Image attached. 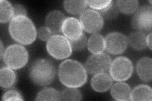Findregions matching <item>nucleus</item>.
I'll list each match as a JSON object with an SVG mask.
<instances>
[{
	"mask_svg": "<svg viewBox=\"0 0 152 101\" xmlns=\"http://www.w3.org/2000/svg\"><path fill=\"white\" fill-rule=\"evenodd\" d=\"M88 4L96 11H99L101 13L106 11L107 9L110 8L112 4L113 1L110 0L107 1H88Z\"/></svg>",
	"mask_w": 152,
	"mask_h": 101,
	"instance_id": "393cba45",
	"label": "nucleus"
},
{
	"mask_svg": "<svg viewBox=\"0 0 152 101\" xmlns=\"http://www.w3.org/2000/svg\"><path fill=\"white\" fill-rule=\"evenodd\" d=\"M88 5V1H65L64 7L65 10L72 15L81 14Z\"/></svg>",
	"mask_w": 152,
	"mask_h": 101,
	"instance_id": "aec40b11",
	"label": "nucleus"
},
{
	"mask_svg": "<svg viewBox=\"0 0 152 101\" xmlns=\"http://www.w3.org/2000/svg\"><path fill=\"white\" fill-rule=\"evenodd\" d=\"M13 17V8L7 0L0 1V22L7 23Z\"/></svg>",
	"mask_w": 152,
	"mask_h": 101,
	"instance_id": "4be33fe9",
	"label": "nucleus"
},
{
	"mask_svg": "<svg viewBox=\"0 0 152 101\" xmlns=\"http://www.w3.org/2000/svg\"><path fill=\"white\" fill-rule=\"evenodd\" d=\"M61 99L63 100H81L83 95L77 88L67 87L61 92Z\"/></svg>",
	"mask_w": 152,
	"mask_h": 101,
	"instance_id": "b1692460",
	"label": "nucleus"
},
{
	"mask_svg": "<svg viewBox=\"0 0 152 101\" xmlns=\"http://www.w3.org/2000/svg\"><path fill=\"white\" fill-rule=\"evenodd\" d=\"M102 14L107 18L112 19L117 16L118 9H117V7L114 6L113 4H112V5L108 9H107L106 11H104V12L102 13Z\"/></svg>",
	"mask_w": 152,
	"mask_h": 101,
	"instance_id": "c85d7f7f",
	"label": "nucleus"
},
{
	"mask_svg": "<svg viewBox=\"0 0 152 101\" xmlns=\"http://www.w3.org/2000/svg\"><path fill=\"white\" fill-rule=\"evenodd\" d=\"M51 32L46 27H41L37 30V34L38 37L43 41H48L51 37Z\"/></svg>",
	"mask_w": 152,
	"mask_h": 101,
	"instance_id": "cd10ccee",
	"label": "nucleus"
},
{
	"mask_svg": "<svg viewBox=\"0 0 152 101\" xmlns=\"http://www.w3.org/2000/svg\"><path fill=\"white\" fill-rule=\"evenodd\" d=\"M116 7L122 13L129 15V14L134 13L138 9L139 1L136 0H132V1H122L119 0L116 3Z\"/></svg>",
	"mask_w": 152,
	"mask_h": 101,
	"instance_id": "5701e85b",
	"label": "nucleus"
},
{
	"mask_svg": "<svg viewBox=\"0 0 152 101\" xmlns=\"http://www.w3.org/2000/svg\"><path fill=\"white\" fill-rule=\"evenodd\" d=\"M109 71L114 80L126 81L131 77L133 73L132 62L126 57H118L111 62Z\"/></svg>",
	"mask_w": 152,
	"mask_h": 101,
	"instance_id": "423d86ee",
	"label": "nucleus"
},
{
	"mask_svg": "<svg viewBox=\"0 0 152 101\" xmlns=\"http://www.w3.org/2000/svg\"><path fill=\"white\" fill-rule=\"evenodd\" d=\"M152 7L145 5L136 10L131 21L133 28L139 32H151L152 28Z\"/></svg>",
	"mask_w": 152,
	"mask_h": 101,
	"instance_id": "0eeeda50",
	"label": "nucleus"
},
{
	"mask_svg": "<svg viewBox=\"0 0 152 101\" xmlns=\"http://www.w3.org/2000/svg\"><path fill=\"white\" fill-rule=\"evenodd\" d=\"M152 90L147 85H140L133 89L131 93V100L137 101H151Z\"/></svg>",
	"mask_w": 152,
	"mask_h": 101,
	"instance_id": "dca6fc26",
	"label": "nucleus"
},
{
	"mask_svg": "<svg viewBox=\"0 0 152 101\" xmlns=\"http://www.w3.org/2000/svg\"><path fill=\"white\" fill-rule=\"evenodd\" d=\"M105 49L110 54L117 55L122 54L127 48V37L120 32H112L104 38Z\"/></svg>",
	"mask_w": 152,
	"mask_h": 101,
	"instance_id": "9d476101",
	"label": "nucleus"
},
{
	"mask_svg": "<svg viewBox=\"0 0 152 101\" xmlns=\"http://www.w3.org/2000/svg\"><path fill=\"white\" fill-rule=\"evenodd\" d=\"M17 81L15 71L10 68L4 67L0 70V85L3 89L11 88Z\"/></svg>",
	"mask_w": 152,
	"mask_h": 101,
	"instance_id": "a211bd4d",
	"label": "nucleus"
},
{
	"mask_svg": "<svg viewBox=\"0 0 152 101\" xmlns=\"http://www.w3.org/2000/svg\"><path fill=\"white\" fill-rule=\"evenodd\" d=\"M65 16L63 13L58 10H53L48 14L45 19L46 27L49 28L53 34H58L61 32L63 23Z\"/></svg>",
	"mask_w": 152,
	"mask_h": 101,
	"instance_id": "f8f14e48",
	"label": "nucleus"
},
{
	"mask_svg": "<svg viewBox=\"0 0 152 101\" xmlns=\"http://www.w3.org/2000/svg\"><path fill=\"white\" fill-rule=\"evenodd\" d=\"M145 33L137 31L133 32L127 37L128 43L133 49L136 51L145 50L147 47Z\"/></svg>",
	"mask_w": 152,
	"mask_h": 101,
	"instance_id": "6ab92c4d",
	"label": "nucleus"
},
{
	"mask_svg": "<svg viewBox=\"0 0 152 101\" xmlns=\"http://www.w3.org/2000/svg\"><path fill=\"white\" fill-rule=\"evenodd\" d=\"M146 42L147 46L149 47L150 50H151V32H150L149 34L146 36Z\"/></svg>",
	"mask_w": 152,
	"mask_h": 101,
	"instance_id": "7c9ffc66",
	"label": "nucleus"
},
{
	"mask_svg": "<svg viewBox=\"0 0 152 101\" xmlns=\"http://www.w3.org/2000/svg\"><path fill=\"white\" fill-rule=\"evenodd\" d=\"M3 100H23L22 95L16 90H9L4 92L3 97Z\"/></svg>",
	"mask_w": 152,
	"mask_h": 101,
	"instance_id": "bb28decb",
	"label": "nucleus"
},
{
	"mask_svg": "<svg viewBox=\"0 0 152 101\" xmlns=\"http://www.w3.org/2000/svg\"><path fill=\"white\" fill-rule=\"evenodd\" d=\"M8 31L12 39L23 45L31 44L37 36L34 23L26 16L13 17L9 24Z\"/></svg>",
	"mask_w": 152,
	"mask_h": 101,
	"instance_id": "f03ea898",
	"label": "nucleus"
},
{
	"mask_svg": "<svg viewBox=\"0 0 152 101\" xmlns=\"http://www.w3.org/2000/svg\"><path fill=\"white\" fill-rule=\"evenodd\" d=\"M136 73L141 80L150 82L152 77V60L149 57H142L136 64Z\"/></svg>",
	"mask_w": 152,
	"mask_h": 101,
	"instance_id": "ddd939ff",
	"label": "nucleus"
},
{
	"mask_svg": "<svg viewBox=\"0 0 152 101\" xmlns=\"http://www.w3.org/2000/svg\"><path fill=\"white\" fill-rule=\"evenodd\" d=\"M83 31L80 21L74 17L65 18L61 27V32L70 41L78 39L83 34Z\"/></svg>",
	"mask_w": 152,
	"mask_h": 101,
	"instance_id": "9b49d317",
	"label": "nucleus"
},
{
	"mask_svg": "<svg viewBox=\"0 0 152 101\" xmlns=\"http://www.w3.org/2000/svg\"><path fill=\"white\" fill-rule=\"evenodd\" d=\"M79 21L86 32L93 33L100 31L104 24L102 14L93 9H85L80 15Z\"/></svg>",
	"mask_w": 152,
	"mask_h": 101,
	"instance_id": "6e6552de",
	"label": "nucleus"
},
{
	"mask_svg": "<svg viewBox=\"0 0 152 101\" xmlns=\"http://www.w3.org/2000/svg\"><path fill=\"white\" fill-rule=\"evenodd\" d=\"M46 49L48 53L56 60L69 57L72 52L70 41L64 36L55 34L47 41Z\"/></svg>",
	"mask_w": 152,
	"mask_h": 101,
	"instance_id": "39448f33",
	"label": "nucleus"
},
{
	"mask_svg": "<svg viewBox=\"0 0 152 101\" xmlns=\"http://www.w3.org/2000/svg\"><path fill=\"white\" fill-rule=\"evenodd\" d=\"M61 93L53 88H45L37 94L36 100H60Z\"/></svg>",
	"mask_w": 152,
	"mask_h": 101,
	"instance_id": "412c9836",
	"label": "nucleus"
},
{
	"mask_svg": "<svg viewBox=\"0 0 152 101\" xmlns=\"http://www.w3.org/2000/svg\"><path fill=\"white\" fill-rule=\"evenodd\" d=\"M60 82L66 87L78 88L87 81L88 75L85 67L77 61L66 60L61 62L58 69Z\"/></svg>",
	"mask_w": 152,
	"mask_h": 101,
	"instance_id": "f257e3e1",
	"label": "nucleus"
},
{
	"mask_svg": "<svg viewBox=\"0 0 152 101\" xmlns=\"http://www.w3.org/2000/svg\"><path fill=\"white\" fill-rule=\"evenodd\" d=\"M87 45L89 52L93 54L101 53L105 49L104 39L99 33H94L90 37Z\"/></svg>",
	"mask_w": 152,
	"mask_h": 101,
	"instance_id": "f3484780",
	"label": "nucleus"
},
{
	"mask_svg": "<svg viewBox=\"0 0 152 101\" xmlns=\"http://www.w3.org/2000/svg\"><path fill=\"white\" fill-rule=\"evenodd\" d=\"M3 59L8 68L18 70L27 63L28 54L23 46L17 44H12L4 51Z\"/></svg>",
	"mask_w": 152,
	"mask_h": 101,
	"instance_id": "20e7f679",
	"label": "nucleus"
},
{
	"mask_svg": "<svg viewBox=\"0 0 152 101\" xmlns=\"http://www.w3.org/2000/svg\"><path fill=\"white\" fill-rule=\"evenodd\" d=\"M111 62L110 56L101 52L89 56L85 62L84 67L89 73L96 75L108 70Z\"/></svg>",
	"mask_w": 152,
	"mask_h": 101,
	"instance_id": "1a4fd4ad",
	"label": "nucleus"
},
{
	"mask_svg": "<svg viewBox=\"0 0 152 101\" xmlns=\"http://www.w3.org/2000/svg\"><path fill=\"white\" fill-rule=\"evenodd\" d=\"M13 17L18 16H26V9L21 4H15L13 6Z\"/></svg>",
	"mask_w": 152,
	"mask_h": 101,
	"instance_id": "c756f323",
	"label": "nucleus"
},
{
	"mask_svg": "<svg viewBox=\"0 0 152 101\" xmlns=\"http://www.w3.org/2000/svg\"><path fill=\"white\" fill-rule=\"evenodd\" d=\"M56 76V68L53 62L48 59H37L32 64L29 76L32 81L38 86L51 84Z\"/></svg>",
	"mask_w": 152,
	"mask_h": 101,
	"instance_id": "7ed1b4c3",
	"label": "nucleus"
},
{
	"mask_svg": "<svg viewBox=\"0 0 152 101\" xmlns=\"http://www.w3.org/2000/svg\"><path fill=\"white\" fill-rule=\"evenodd\" d=\"M70 42L71 46H72V50L74 51L83 50L88 43L87 38L84 34H83L78 39L73 41H70Z\"/></svg>",
	"mask_w": 152,
	"mask_h": 101,
	"instance_id": "a878e982",
	"label": "nucleus"
},
{
	"mask_svg": "<svg viewBox=\"0 0 152 101\" xmlns=\"http://www.w3.org/2000/svg\"><path fill=\"white\" fill-rule=\"evenodd\" d=\"M131 90L129 85L126 83L117 82L112 86L110 94L117 100L126 101L131 100Z\"/></svg>",
	"mask_w": 152,
	"mask_h": 101,
	"instance_id": "2eb2a0df",
	"label": "nucleus"
},
{
	"mask_svg": "<svg viewBox=\"0 0 152 101\" xmlns=\"http://www.w3.org/2000/svg\"><path fill=\"white\" fill-rule=\"evenodd\" d=\"M1 58L2 59L3 58V55H4V49H3V42H2V41H1Z\"/></svg>",
	"mask_w": 152,
	"mask_h": 101,
	"instance_id": "2f4dec72",
	"label": "nucleus"
},
{
	"mask_svg": "<svg viewBox=\"0 0 152 101\" xmlns=\"http://www.w3.org/2000/svg\"><path fill=\"white\" fill-rule=\"evenodd\" d=\"M112 78L106 73L94 75L91 81L93 89L97 92H104L111 87Z\"/></svg>",
	"mask_w": 152,
	"mask_h": 101,
	"instance_id": "4468645a",
	"label": "nucleus"
}]
</instances>
